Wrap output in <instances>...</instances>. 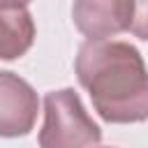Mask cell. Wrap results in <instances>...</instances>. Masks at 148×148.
Returning a JSON list of instances; mask_svg holds the SVG:
<instances>
[{"instance_id":"obj_7","label":"cell","mask_w":148,"mask_h":148,"mask_svg":"<svg viewBox=\"0 0 148 148\" xmlns=\"http://www.w3.org/2000/svg\"><path fill=\"white\" fill-rule=\"evenodd\" d=\"M106 148H111V146H106Z\"/></svg>"},{"instance_id":"obj_4","label":"cell","mask_w":148,"mask_h":148,"mask_svg":"<svg viewBox=\"0 0 148 148\" xmlns=\"http://www.w3.org/2000/svg\"><path fill=\"white\" fill-rule=\"evenodd\" d=\"M132 12V0H79L72 5L74 25L88 42H102L130 30Z\"/></svg>"},{"instance_id":"obj_6","label":"cell","mask_w":148,"mask_h":148,"mask_svg":"<svg viewBox=\"0 0 148 148\" xmlns=\"http://www.w3.org/2000/svg\"><path fill=\"white\" fill-rule=\"evenodd\" d=\"M130 32H132L134 37L148 42V0H146V2H134Z\"/></svg>"},{"instance_id":"obj_5","label":"cell","mask_w":148,"mask_h":148,"mask_svg":"<svg viewBox=\"0 0 148 148\" xmlns=\"http://www.w3.org/2000/svg\"><path fill=\"white\" fill-rule=\"evenodd\" d=\"M35 42V21L28 5L0 2V60H16Z\"/></svg>"},{"instance_id":"obj_1","label":"cell","mask_w":148,"mask_h":148,"mask_svg":"<svg viewBox=\"0 0 148 148\" xmlns=\"http://www.w3.org/2000/svg\"><path fill=\"white\" fill-rule=\"evenodd\" d=\"M74 72L88 90L92 109L106 123L148 120V67L136 46L116 39L83 42Z\"/></svg>"},{"instance_id":"obj_2","label":"cell","mask_w":148,"mask_h":148,"mask_svg":"<svg viewBox=\"0 0 148 148\" xmlns=\"http://www.w3.org/2000/svg\"><path fill=\"white\" fill-rule=\"evenodd\" d=\"M99 141V125L88 116L81 97L72 88L46 92L39 148H95Z\"/></svg>"},{"instance_id":"obj_3","label":"cell","mask_w":148,"mask_h":148,"mask_svg":"<svg viewBox=\"0 0 148 148\" xmlns=\"http://www.w3.org/2000/svg\"><path fill=\"white\" fill-rule=\"evenodd\" d=\"M39 111L35 88L14 72H0V136L14 139L32 132Z\"/></svg>"}]
</instances>
